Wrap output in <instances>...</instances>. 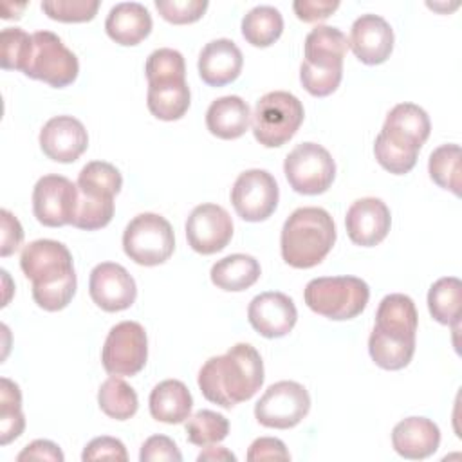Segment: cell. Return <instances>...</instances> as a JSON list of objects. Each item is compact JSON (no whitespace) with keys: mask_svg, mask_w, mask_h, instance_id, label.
<instances>
[{"mask_svg":"<svg viewBox=\"0 0 462 462\" xmlns=\"http://www.w3.org/2000/svg\"><path fill=\"white\" fill-rule=\"evenodd\" d=\"M202 395L222 408L249 401L263 384V361L249 343H236L226 354L209 357L199 370Z\"/></svg>","mask_w":462,"mask_h":462,"instance_id":"obj_1","label":"cell"},{"mask_svg":"<svg viewBox=\"0 0 462 462\" xmlns=\"http://www.w3.org/2000/svg\"><path fill=\"white\" fill-rule=\"evenodd\" d=\"M430 130L431 123L424 108L415 103H399L386 114L381 134L402 148L419 152L430 137Z\"/></svg>","mask_w":462,"mask_h":462,"instance_id":"obj_20","label":"cell"},{"mask_svg":"<svg viewBox=\"0 0 462 462\" xmlns=\"http://www.w3.org/2000/svg\"><path fill=\"white\" fill-rule=\"evenodd\" d=\"M88 146L83 123L72 116L51 117L40 130L42 152L56 162H74Z\"/></svg>","mask_w":462,"mask_h":462,"instance_id":"obj_16","label":"cell"},{"mask_svg":"<svg viewBox=\"0 0 462 462\" xmlns=\"http://www.w3.org/2000/svg\"><path fill=\"white\" fill-rule=\"evenodd\" d=\"M20 462L22 460H52V462H63V453L58 448V444L45 440V439H38L32 440L31 444H27L20 455L16 457Z\"/></svg>","mask_w":462,"mask_h":462,"instance_id":"obj_50","label":"cell"},{"mask_svg":"<svg viewBox=\"0 0 462 462\" xmlns=\"http://www.w3.org/2000/svg\"><path fill=\"white\" fill-rule=\"evenodd\" d=\"M76 186L87 195L114 199L121 191L123 177L114 164L106 161H90L81 168Z\"/></svg>","mask_w":462,"mask_h":462,"instance_id":"obj_32","label":"cell"},{"mask_svg":"<svg viewBox=\"0 0 462 462\" xmlns=\"http://www.w3.org/2000/svg\"><path fill=\"white\" fill-rule=\"evenodd\" d=\"M229 433V420L213 410H199L188 417L186 437L195 446H209L222 442Z\"/></svg>","mask_w":462,"mask_h":462,"instance_id":"obj_36","label":"cell"},{"mask_svg":"<svg viewBox=\"0 0 462 462\" xmlns=\"http://www.w3.org/2000/svg\"><path fill=\"white\" fill-rule=\"evenodd\" d=\"M191 103V92L186 79L150 83L146 94V105L152 116L161 121L180 119Z\"/></svg>","mask_w":462,"mask_h":462,"instance_id":"obj_28","label":"cell"},{"mask_svg":"<svg viewBox=\"0 0 462 462\" xmlns=\"http://www.w3.org/2000/svg\"><path fill=\"white\" fill-rule=\"evenodd\" d=\"M114 217L112 197H94L78 189V206L72 218V226L85 231L105 227Z\"/></svg>","mask_w":462,"mask_h":462,"instance_id":"obj_37","label":"cell"},{"mask_svg":"<svg viewBox=\"0 0 462 462\" xmlns=\"http://www.w3.org/2000/svg\"><path fill=\"white\" fill-rule=\"evenodd\" d=\"M343 78V69H319L312 67L307 61L300 65V81L303 88L316 97H325L332 94Z\"/></svg>","mask_w":462,"mask_h":462,"instance_id":"obj_43","label":"cell"},{"mask_svg":"<svg viewBox=\"0 0 462 462\" xmlns=\"http://www.w3.org/2000/svg\"><path fill=\"white\" fill-rule=\"evenodd\" d=\"M20 267L32 285H47L74 273L72 254L58 240L40 238L27 244L20 254Z\"/></svg>","mask_w":462,"mask_h":462,"instance_id":"obj_13","label":"cell"},{"mask_svg":"<svg viewBox=\"0 0 462 462\" xmlns=\"http://www.w3.org/2000/svg\"><path fill=\"white\" fill-rule=\"evenodd\" d=\"M0 217H2V245H0V254L2 256H9V254H13L20 247V244L23 240V229H22L18 218L11 211L2 209Z\"/></svg>","mask_w":462,"mask_h":462,"instance_id":"obj_49","label":"cell"},{"mask_svg":"<svg viewBox=\"0 0 462 462\" xmlns=\"http://www.w3.org/2000/svg\"><path fill=\"white\" fill-rule=\"evenodd\" d=\"M99 9L97 0H45L42 2V11L58 22H88L96 16Z\"/></svg>","mask_w":462,"mask_h":462,"instance_id":"obj_42","label":"cell"},{"mask_svg":"<svg viewBox=\"0 0 462 462\" xmlns=\"http://www.w3.org/2000/svg\"><path fill=\"white\" fill-rule=\"evenodd\" d=\"M428 309L435 321L458 325L462 309V283L457 276L439 278L428 291Z\"/></svg>","mask_w":462,"mask_h":462,"instance_id":"obj_30","label":"cell"},{"mask_svg":"<svg viewBox=\"0 0 462 462\" xmlns=\"http://www.w3.org/2000/svg\"><path fill=\"white\" fill-rule=\"evenodd\" d=\"M159 14L170 23H193L208 9L206 0H155Z\"/></svg>","mask_w":462,"mask_h":462,"instance_id":"obj_44","label":"cell"},{"mask_svg":"<svg viewBox=\"0 0 462 462\" xmlns=\"http://www.w3.org/2000/svg\"><path fill=\"white\" fill-rule=\"evenodd\" d=\"M78 206V186L63 175H43L32 189V211L40 224L60 227L72 224Z\"/></svg>","mask_w":462,"mask_h":462,"instance_id":"obj_11","label":"cell"},{"mask_svg":"<svg viewBox=\"0 0 462 462\" xmlns=\"http://www.w3.org/2000/svg\"><path fill=\"white\" fill-rule=\"evenodd\" d=\"M97 404L105 415L116 420H126L135 415L139 399L135 390L119 375H110L97 390Z\"/></svg>","mask_w":462,"mask_h":462,"instance_id":"obj_31","label":"cell"},{"mask_svg":"<svg viewBox=\"0 0 462 462\" xmlns=\"http://www.w3.org/2000/svg\"><path fill=\"white\" fill-rule=\"evenodd\" d=\"M141 462H155V460H175L180 462L182 455L177 448V444L166 437V435H152L148 437L139 453Z\"/></svg>","mask_w":462,"mask_h":462,"instance_id":"obj_46","label":"cell"},{"mask_svg":"<svg viewBox=\"0 0 462 462\" xmlns=\"http://www.w3.org/2000/svg\"><path fill=\"white\" fill-rule=\"evenodd\" d=\"M25 428L22 413V393L16 383L7 377L0 379V444L5 446L18 439Z\"/></svg>","mask_w":462,"mask_h":462,"instance_id":"obj_33","label":"cell"},{"mask_svg":"<svg viewBox=\"0 0 462 462\" xmlns=\"http://www.w3.org/2000/svg\"><path fill=\"white\" fill-rule=\"evenodd\" d=\"M148 404L155 420L164 424H180L191 413L193 397L182 381L166 379L153 386Z\"/></svg>","mask_w":462,"mask_h":462,"instance_id":"obj_25","label":"cell"},{"mask_svg":"<svg viewBox=\"0 0 462 462\" xmlns=\"http://www.w3.org/2000/svg\"><path fill=\"white\" fill-rule=\"evenodd\" d=\"M392 217L388 206L375 197H365L352 202L345 217L348 238L361 247H372L383 242L390 231Z\"/></svg>","mask_w":462,"mask_h":462,"instance_id":"obj_18","label":"cell"},{"mask_svg":"<svg viewBox=\"0 0 462 462\" xmlns=\"http://www.w3.org/2000/svg\"><path fill=\"white\" fill-rule=\"evenodd\" d=\"M287 182L296 193H325L336 177V162L327 148L318 143H301L294 146L283 162Z\"/></svg>","mask_w":462,"mask_h":462,"instance_id":"obj_7","label":"cell"},{"mask_svg":"<svg viewBox=\"0 0 462 462\" xmlns=\"http://www.w3.org/2000/svg\"><path fill=\"white\" fill-rule=\"evenodd\" d=\"M144 72L150 83H162V81H177L186 79V63L179 51L162 47L153 51L144 65Z\"/></svg>","mask_w":462,"mask_h":462,"instance_id":"obj_39","label":"cell"},{"mask_svg":"<svg viewBox=\"0 0 462 462\" xmlns=\"http://www.w3.org/2000/svg\"><path fill=\"white\" fill-rule=\"evenodd\" d=\"M244 65V56L238 45L229 38L208 42L199 54V76L209 87H224L235 81Z\"/></svg>","mask_w":462,"mask_h":462,"instance_id":"obj_19","label":"cell"},{"mask_svg":"<svg viewBox=\"0 0 462 462\" xmlns=\"http://www.w3.org/2000/svg\"><path fill=\"white\" fill-rule=\"evenodd\" d=\"M368 352L377 366L384 370H401L411 361L415 354V341H397L372 328L368 337Z\"/></svg>","mask_w":462,"mask_h":462,"instance_id":"obj_34","label":"cell"},{"mask_svg":"<svg viewBox=\"0 0 462 462\" xmlns=\"http://www.w3.org/2000/svg\"><path fill=\"white\" fill-rule=\"evenodd\" d=\"M370 298V289L357 276H321L307 283L303 300L310 310L328 319L345 321L359 316Z\"/></svg>","mask_w":462,"mask_h":462,"instance_id":"obj_3","label":"cell"},{"mask_svg":"<svg viewBox=\"0 0 462 462\" xmlns=\"http://www.w3.org/2000/svg\"><path fill=\"white\" fill-rule=\"evenodd\" d=\"M78 72L79 63L76 54L65 47L58 34L51 31H36L32 34L31 60L23 70L27 78L63 88L76 81Z\"/></svg>","mask_w":462,"mask_h":462,"instance_id":"obj_6","label":"cell"},{"mask_svg":"<svg viewBox=\"0 0 462 462\" xmlns=\"http://www.w3.org/2000/svg\"><path fill=\"white\" fill-rule=\"evenodd\" d=\"M260 273L262 269L254 256L235 253L215 262L209 276L213 285H217L218 289L229 291V292H240L254 285L256 280L260 278Z\"/></svg>","mask_w":462,"mask_h":462,"instance_id":"obj_27","label":"cell"},{"mask_svg":"<svg viewBox=\"0 0 462 462\" xmlns=\"http://www.w3.org/2000/svg\"><path fill=\"white\" fill-rule=\"evenodd\" d=\"M76 285H78L76 273H70L60 282L47 283V285H32V298L40 309L56 312L65 309L70 303V300L76 294Z\"/></svg>","mask_w":462,"mask_h":462,"instance_id":"obj_41","label":"cell"},{"mask_svg":"<svg viewBox=\"0 0 462 462\" xmlns=\"http://www.w3.org/2000/svg\"><path fill=\"white\" fill-rule=\"evenodd\" d=\"M348 51L346 34L332 25H316L305 38V60L319 69H343Z\"/></svg>","mask_w":462,"mask_h":462,"instance_id":"obj_26","label":"cell"},{"mask_svg":"<svg viewBox=\"0 0 462 462\" xmlns=\"http://www.w3.org/2000/svg\"><path fill=\"white\" fill-rule=\"evenodd\" d=\"M303 117V105L294 94L285 90L267 92L256 101L251 116L254 139L265 148H278L292 139Z\"/></svg>","mask_w":462,"mask_h":462,"instance_id":"obj_4","label":"cell"},{"mask_svg":"<svg viewBox=\"0 0 462 462\" xmlns=\"http://www.w3.org/2000/svg\"><path fill=\"white\" fill-rule=\"evenodd\" d=\"M251 327L263 337L274 339L287 336L298 319L294 301L278 291H267L254 296L247 307Z\"/></svg>","mask_w":462,"mask_h":462,"instance_id":"obj_15","label":"cell"},{"mask_svg":"<svg viewBox=\"0 0 462 462\" xmlns=\"http://www.w3.org/2000/svg\"><path fill=\"white\" fill-rule=\"evenodd\" d=\"M32 52V34L20 27H5L0 32V61L7 70H25Z\"/></svg>","mask_w":462,"mask_h":462,"instance_id":"obj_38","label":"cell"},{"mask_svg":"<svg viewBox=\"0 0 462 462\" xmlns=\"http://www.w3.org/2000/svg\"><path fill=\"white\" fill-rule=\"evenodd\" d=\"M197 460L199 462H202V460H236V457L229 449H226L222 446L209 444V446H206L204 451L199 453Z\"/></svg>","mask_w":462,"mask_h":462,"instance_id":"obj_51","label":"cell"},{"mask_svg":"<svg viewBox=\"0 0 462 462\" xmlns=\"http://www.w3.org/2000/svg\"><path fill=\"white\" fill-rule=\"evenodd\" d=\"M334 242L336 226L327 209L316 206L298 208L282 227V258L291 267L309 269L330 253Z\"/></svg>","mask_w":462,"mask_h":462,"instance_id":"obj_2","label":"cell"},{"mask_svg":"<svg viewBox=\"0 0 462 462\" xmlns=\"http://www.w3.org/2000/svg\"><path fill=\"white\" fill-rule=\"evenodd\" d=\"M339 7L337 0H296L292 9L301 22H319L328 18Z\"/></svg>","mask_w":462,"mask_h":462,"instance_id":"obj_48","label":"cell"},{"mask_svg":"<svg viewBox=\"0 0 462 462\" xmlns=\"http://www.w3.org/2000/svg\"><path fill=\"white\" fill-rule=\"evenodd\" d=\"M419 314L410 296L393 292L381 300L374 328L397 341H415Z\"/></svg>","mask_w":462,"mask_h":462,"instance_id":"obj_22","label":"cell"},{"mask_svg":"<svg viewBox=\"0 0 462 462\" xmlns=\"http://www.w3.org/2000/svg\"><path fill=\"white\" fill-rule=\"evenodd\" d=\"M283 31V16L273 5H256L242 18V36L253 47L273 45Z\"/></svg>","mask_w":462,"mask_h":462,"instance_id":"obj_29","label":"cell"},{"mask_svg":"<svg viewBox=\"0 0 462 462\" xmlns=\"http://www.w3.org/2000/svg\"><path fill=\"white\" fill-rule=\"evenodd\" d=\"M431 180L460 197V146L455 143L435 148L428 161Z\"/></svg>","mask_w":462,"mask_h":462,"instance_id":"obj_35","label":"cell"},{"mask_svg":"<svg viewBox=\"0 0 462 462\" xmlns=\"http://www.w3.org/2000/svg\"><path fill=\"white\" fill-rule=\"evenodd\" d=\"M88 292L92 301L106 312L125 310L137 298L135 280L116 262H101L90 271Z\"/></svg>","mask_w":462,"mask_h":462,"instance_id":"obj_14","label":"cell"},{"mask_svg":"<svg viewBox=\"0 0 462 462\" xmlns=\"http://www.w3.org/2000/svg\"><path fill=\"white\" fill-rule=\"evenodd\" d=\"M348 45L361 63H384L393 51V29L379 14H361L350 27Z\"/></svg>","mask_w":462,"mask_h":462,"instance_id":"obj_17","label":"cell"},{"mask_svg":"<svg viewBox=\"0 0 462 462\" xmlns=\"http://www.w3.org/2000/svg\"><path fill=\"white\" fill-rule=\"evenodd\" d=\"M123 249L139 265L164 263L175 249L173 227L157 213H139L125 227Z\"/></svg>","mask_w":462,"mask_h":462,"instance_id":"obj_5","label":"cell"},{"mask_svg":"<svg viewBox=\"0 0 462 462\" xmlns=\"http://www.w3.org/2000/svg\"><path fill=\"white\" fill-rule=\"evenodd\" d=\"M233 236V220L218 204H199L186 220V238L193 251L213 254L222 251Z\"/></svg>","mask_w":462,"mask_h":462,"instance_id":"obj_12","label":"cell"},{"mask_svg":"<svg viewBox=\"0 0 462 462\" xmlns=\"http://www.w3.org/2000/svg\"><path fill=\"white\" fill-rule=\"evenodd\" d=\"M105 31L119 45H137L152 31V14L139 2H119L108 11Z\"/></svg>","mask_w":462,"mask_h":462,"instance_id":"obj_23","label":"cell"},{"mask_svg":"<svg viewBox=\"0 0 462 462\" xmlns=\"http://www.w3.org/2000/svg\"><path fill=\"white\" fill-rule=\"evenodd\" d=\"M81 460L85 462H92V460H128V453L125 444L119 439L114 437H96L92 439L83 453H81Z\"/></svg>","mask_w":462,"mask_h":462,"instance_id":"obj_45","label":"cell"},{"mask_svg":"<svg viewBox=\"0 0 462 462\" xmlns=\"http://www.w3.org/2000/svg\"><path fill=\"white\" fill-rule=\"evenodd\" d=\"M251 108L240 96H222L206 110V126L218 139L242 137L251 123Z\"/></svg>","mask_w":462,"mask_h":462,"instance_id":"obj_24","label":"cell"},{"mask_svg":"<svg viewBox=\"0 0 462 462\" xmlns=\"http://www.w3.org/2000/svg\"><path fill=\"white\" fill-rule=\"evenodd\" d=\"M374 155H375L377 162L386 171H390L393 175H404V173H408L415 166L419 152L402 148V146L388 141L379 132V135L375 137V143H374Z\"/></svg>","mask_w":462,"mask_h":462,"instance_id":"obj_40","label":"cell"},{"mask_svg":"<svg viewBox=\"0 0 462 462\" xmlns=\"http://www.w3.org/2000/svg\"><path fill=\"white\" fill-rule=\"evenodd\" d=\"M148 359V337L144 327L137 321H121L114 325L101 350L103 368L110 375H135Z\"/></svg>","mask_w":462,"mask_h":462,"instance_id":"obj_9","label":"cell"},{"mask_svg":"<svg viewBox=\"0 0 462 462\" xmlns=\"http://www.w3.org/2000/svg\"><path fill=\"white\" fill-rule=\"evenodd\" d=\"M247 460L249 462H260V460H291V453L287 451L285 444L280 439L274 437H260L253 440V444L247 449Z\"/></svg>","mask_w":462,"mask_h":462,"instance_id":"obj_47","label":"cell"},{"mask_svg":"<svg viewBox=\"0 0 462 462\" xmlns=\"http://www.w3.org/2000/svg\"><path fill=\"white\" fill-rule=\"evenodd\" d=\"M310 410L307 388L296 381L271 384L254 404V417L265 428L289 430L300 424Z\"/></svg>","mask_w":462,"mask_h":462,"instance_id":"obj_8","label":"cell"},{"mask_svg":"<svg viewBox=\"0 0 462 462\" xmlns=\"http://www.w3.org/2000/svg\"><path fill=\"white\" fill-rule=\"evenodd\" d=\"M280 199V189L276 179L260 168L242 171L233 188L231 202L236 215L247 222H262L269 218Z\"/></svg>","mask_w":462,"mask_h":462,"instance_id":"obj_10","label":"cell"},{"mask_svg":"<svg viewBox=\"0 0 462 462\" xmlns=\"http://www.w3.org/2000/svg\"><path fill=\"white\" fill-rule=\"evenodd\" d=\"M440 444L439 426L426 417H406L392 430L393 449L410 460L431 457Z\"/></svg>","mask_w":462,"mask_h":462,"instance_id":"obj_21","label":"cell"}]
</instances>
